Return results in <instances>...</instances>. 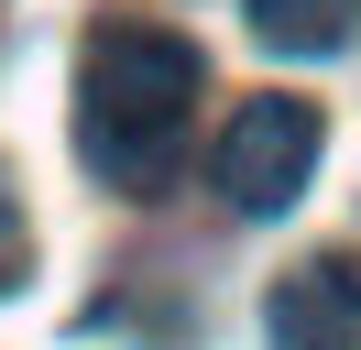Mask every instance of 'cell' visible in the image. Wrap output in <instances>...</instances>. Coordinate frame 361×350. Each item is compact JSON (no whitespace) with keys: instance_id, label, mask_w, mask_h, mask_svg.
<instances>
[{"instance_id":"3","label":"cell","mask_w":361,"mask_h":350,"mask_svg":"<svg viewBox=\"0 0 361 350\" xmlns=\"http://www.w3.org/2000/svg\"><path fill=\"white\" fill-rule=\"evenodd\" d=\"M263 339L274 350H361V262L350 252H307L295 274H274Z\"/></svg>"},{"instance_id":"1","label":"cell","mask_w":361,"mask_h":350,"mask_svg":"<svg viewBox=\"0 0 361 350\" xmlns=\"http://www.w3.org/2000/svg\"><path fill=\"white\" fill-rule=\"evenodd\" d=\"M197 88H208V55L186 33H164L142 11L88 22V44H77V164L121 197H154L197 131Z\"/></svg>"},{"instance_id":"2","label":"cell","mask_w":361,"mask_h":350,"mask_svg":"<svg viewBox=\"0 0 361 350\" xmlns=\"http://www.w3.org/2000/svg\"><path fill=\"white\" fill-rule=\"evenodd\" d=\"M317 143H329V121H317V99H241L219 121V153H208V175H219V197L241 219H274L307 197L317 175Z\"/></svg>"},{"instance_id":"4","label":"cell","mask_w":361,"mask_h":350,"mask_svg":"<svg viewBox=\"0 0 361 350\" xmlns=\"http://www.w3.org/2000/svg\"><path fill=\"white\" fill-rule=\"evenodd\" d=\"M252 44H274V55H339L350 44V0H252Z\"/></svg>"},{"instance_id":"5","label":"cell","mask_w":361,"mask_h":350,"mask_svg":"<svg viewBox=\"0 0 361 350\" xmlns=\"http://www.w3.org/2000/svg\"><path fill=\"white\" fill-rule=\"evenodd\" d=\"M33 274V219H23V197H11V175H0V296Z\"/></svg>"}]
</instances>
